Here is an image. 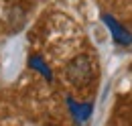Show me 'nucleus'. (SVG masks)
<instances>
[{"label": "nucleus", "instance_id": "obj_1", "mask_svg": "<svg viewBox=\"0 0 132 126\" xmlns=\"http://www.w3.org/2000/svg\"><path fill=\"white\" fill-rule=\"evenodd\" d=\"M65 75H67V81L73 83L75 88H85L94 79V63L87 55H77L75 59H71L67 63Z\"/></svg>", "mask_w": 132, "mask_h": 126}, {"label": "nucleus", "instance_id": "obj_2", "mask_svg": "<svg viewBox=\"0 0 132 126\" xmlns=\"http://www.w3.org/2000/svg\"><path fill=\"white\" fill-rule=\"evenodd\" d=\"M102 22L110 29V35H112V39H114L118 45H130L132 43V35L118 20H116L114 16H110V14H102Z\"/></svg>", "mask_w": 132, "mask_h": 126}, {"label": "nucleus", "instance_id": "obj_3", "mask_svg": "<svg viewBox=\"0 0 132 126\" xmlns=\"http://www.w3.org/2000/svg\"><path fill=\"white\" fill-rule=\"evenodd\" d=\"M67 106H69V110L73 114V118H75V122H85L89 116H92V110H94V106L92 104H77V102H73L71 98H67Z\"/></svg>", "mask_w": 132, "mask_h": 126}, {"label": "nucleus", "instance_id": "obj_4", "mask_svg": "<svg viewBox=\"0 0 132 126\" xmlns=\"http://www.w3.org/2000/svg\"><path fill=\"white\" fill-rule=\"evenodd\" d=\"M29 65L33 67L35 71H39V73H41L43 77L47 79V81H53V73H51L49 65H47V63L43 61L41 57H37V55H33V57H31V61H29Z\"/></svg>", "mask_w": 132, "mask_h": 126}]
</instances>
